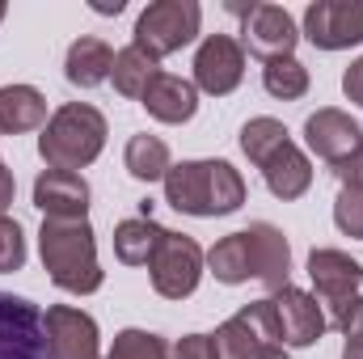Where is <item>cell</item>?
<instances>
[{
	"mask_svg": "<svg viewBox=\"0 0 363 359\" xmlns=\"http://www.w3.org/2000/svg\"><path fill=\"white\" fill-rule=\"evenodd\" d=\"M13 190H17V182H13V174H9V165L0 161V216L13 207Z\"/></svg>",
	"mask_w": 363,
	"mask_h": 359,
	"instance_id": "cell-35",
	"label": "cell"
},
{
	"mask_svg": "<svg viewBox=\"0 0 363 359\" xmlns=\"http://www.w3.org/2000/svg\"><path fill=\"white\" fill-rule=\"evenodd\" d=\"M304 140H308V148H313L317 157H325L330 165H342L347 157H355V153H359L363 127L351 118V114H342V110L325 106V110L308 114V123H304Z\"/></svg>",
	"mask_w": 363,
	"mask_h": 359,
	"instance_id": "cell-12",
	"label": "cell"
},
{
	"mask_svg": "<svg viewBox=\"0 0 363 359\" xmlns=\"http://www.w3.org/2000/svg\"><path fill=\"white\" fill-rule=\"evenodd\" d=\"M342 93H347L355 106H363V60H355V64L342 72Z\"/></svg>",
	"mask_w": 363,
	"mask_h": 359,
	"instance_id": "cell-33",
	"label": "cell"
},
{
	"mask_svg": "<svg viewBox=\"0 0 363 359\" xmlns=\"http://www.w3.org/2000/svg\"><path fill=\"white\" fill-rule=\"evenodd\" d=\"M207 267H211V275H216L220 283H228V287L254 279V258H250V237H245V228L220 237V241L207 250Z\"/></svg>",
	"mask_w": 363,
	"mask_h": 359,
	"instance_id": "cell-22",
	"label": "cell"
},
{
	"mask_svg": "<svg viewBox=\"0 0 363 359\" xmlns=\"http://www.w3.org/2000/svg\"><path fill=\"white\" fill-rule=\"evenodd\" d=\"M211 203H216V216H233L245 203V178L228 161H211Z\"/></svg>",
	"mask_w": 363,
	"mask_h": 359,
	"instance_id": "cell-27",
	"label": "cell"
},
{
	"mask_svg": "<svg viewBox=\"0 0 363 359\" xmlns=\"http://www.w3.org/2000/svg\"><path fill=\"white\" fill-rule=\"evenodd\" d=\"M93 9H97V13H123V0H97Z\"/></svg>",
	"mask_w": 363,
	"mask_h": 359,
	"instance_id": "cell-36",
	"label": "cell"
},
{
	"mask_svg": "<svg viewBox=\"0 0 363 359\" xmlns=\"http://www.w3.org/2000/svg\"><path fill=\"white\" fill-rule=\"evenodd\" d=\"M199 26H203L199 0H152L135 17V47L161 64L165 55H174L199 38Z\"/></svg>",
	"mask_w": 363,
	"mask_h": 359,
	"instance_id": "cell-3",
	"label": "cell"
},
{
	"mask_svg": "<svg viewBox=\"0 0 363 359\" xmlns=\"http://www.w3.org/2000/svg\"><path fill=\"white\" fill-rule=\"evenodd\" d=\"M342 359H363V347H347V351H342Z\"/></svg>",
	"mask_w": 363,
	"mask_h": 359,
	"instance_id": "cell-37",
	"label": "cell"
},
{
	"mask_svg": "<svg viewBox=\"0 0 363 359\" xmlns=\"http://www.w3.org/2000/svg\"><path fill=\"white\" fill-rule=\"evenodd\" d=\"M0 21H4V0H0Z\"/></svg>",
	"mask_w": 363,
	"mask_h": 359,
	"instance_id": "cell-39",
	"label": "cell"
},
{
	"mask_svg": "<svg viewBox=\"0 0 363 359\" xmlns=\"http://www.w3.org/2000/svg\"><path fill=\"white\" fill-rule=\"evenodd\" d=\"M43 321H47L51 359H97L101 343H97V321L89 313H81L72 304H51L43 313Z\"/></svg>",
	"mask_w": 363,
	"mask_h": 359,
	"instance_id": "cell-10",
	"label": "cell"
},
{
	"mask_svg": "<svg viewBox=\"0 0 363 359\" xmlns=\"http://www.w3.org/2000/svg\"><path fill=\"white\" fill-rule=\"evenodd\" d=\"M241 13V51L258 60H287L300 43V26L283 4H228Z\"/></svg>",
	"mask_w": 363,
	"mask_h": 359,
	"instance_id": "cell-5",
	"label": "cell"
},
{
	"mask_svg": "<svg viewBox=\"0 0 363 359\" xmlns=\"http://www.w3.org/2000/svg\"><path fill=\"white\" fill-rule=\"evenodd\" d=\"M101 148H106V118L101 110H93L85 101L60 106L38 136V157L47 161V170L77 174L101 157Z\"/></svg>",
	"mask_w": 363,
	"mask_h": 359,
	"instance_id": "cell-2",
	"label": "cell"
},
{
	"mask_svg": "<svg viewBox=\"0 0 363 359\" xmlns=\"http://www.w3.org/2000/svg\"><path fill=\"white\" fill-rule=\"evenodd\" d=\"M287 140H291V136H287V127H283L279 118H267V114H262V118H250V123L241 127V153H245L258 170L271 161Z\"/></svg>",
	"mask_w": 363,
	"mask_h": 359,
	"instance_id": "cell-25",
	"label": "cell"
},
{
	"mask_svg": "<svg viewBox=\"0 0 363 359\" xmlns=\"http://www.w3.org/2000/svg\"><path fill=\"white\" fill-rule=\"evenodd\" d=\"M106 359H169V347H165L161 334H148V330H123V334H114L110 355Z\"/></svg>",
	"mask_w": 363,
	"mask_h": 359,
	"instance_id": "cell-28",
	"label": "cell"
},
{
	"mask_svg": "<svg viewBox=\"0 0 363 359\" xmlns=\"http://www.w3.org/2000/svg\"><path fill=\"white\" fill-rule=\"evenodd\" d=\"M165 203L186 211V216L211 220L216 216V203H211V161L169 165V174H165Z\"/></svg>",
	"mask_w": 363,
	"mask_h": 359,
	"instance_id": "cell-15",
	"label": "cell"
},
{
	"mask_svg": "<svg viewBox=\"0 0 363 359\" xmlns=\"http://www.w3.org/2000/svg\"><path fill=\"white\" fill-rule=\"evenodd\" d=\"M262 178H267V186H271L274 199L287 203V199H300V194L313 186V165H308V157L287 140L271 161L262 165Z\"/></svg>",
	"mask_w": 363,
	"mask_h": 359,
	"instance_id": "cell-19",
	"label": "cell"
},
{
	"mask_svg": "<svg viewBox=\"0 0 363 359\" xmlns=\"http://www.w3.org/2000/svg\"><path fill=\"white\" fill-rule=\"evenodd\" d=\"M110 68H114V51L101 43V38H77L72 47H68V60H64V77L72 81V85H81V89H93V85H101V81H110Z\"/></svg>",
	"mask_w": 363,
	"mask_h": 359,
	"instance_id": "cell-20",
	"label": "cell"
},
{
	"mask_svg": "<svg viewBox=\"0 0 363 359\" xmlns=\"http://www.w3.org/2000/svg\"><path fill=\"white\" fill-rule=\"evenodd\" d=\"M47 127V97L34 85H4L0 89V136L43 131Z\"/></svg>",
	"mask_w": 363,
	"mask_h": 359,
	"instance_id": "cell-18",
	"label": "cell"
},
{
	"mask_svg": "<svg viewBox=\"0 0 363 359\" xmlns=\"http://www.w3.org/2000/svg\"><path fill=\"white\" fill-rule=\"evenodd\" d=\"M211 338H216V355L220 359H258V355H267V351H274V347L283 343L271 300L245 304V309H241L237 317H228Z\"/></svg>",
	"mask_w": 363,
	"mask_h": 359,
	"instance_id": "cell-6",
	"label": "cell"
},
{
	"mask_svg": "<svg viewBox=\"0 0 363 359\" xmlns=\"http://www.w3.org/2000/svg\"><path fill=\"white\" fill-rule=\"evenodd\" d=\"M308 279L317 287V296H325L330 304L355 296L363 283V263H355L342 250H313L308 254Z\"/></svg>",
	"mask_w": 363,
	"mask_h": 359,
	"instance_id": "cell-16",
	"label": "cell"
},
{
	"mask_svg": "<svg viewBox=\"0 0 363 359\" xmlns=\"http://www.w3.org/2000/svg\"><path fill=\"white\" fill-rule=\"evenodd\" d=\"M144 110L157 118V123H190L194 118V110H199V89H194V81H186V77H174V72H161L148 89H144Z\"/></svg>",
	"mask_w": 363,
	"mask_h": 359,
	"instance_id": "cell-17",
	"label": "cell"
},
{
	"mask_svg": "<svg viewBox=\"0 0 363 359\" xmlns=\"http://www.w3.org/2000/svg\"><path fill=\"white\" fill-rule=\"evenodd\" d=\"M304 38L321 51H347L363 43V0H313L304 9Z\"/></svg>",
	"mask_w": 363,
	"mask_h": 359,
	"instance_id": "cell-8",
	"label": "cell"
},
{
	"mask_svg": "<svg viewBox=\"0 0 363 359\" xmlns=\"http://www.w3.org/2000/svg\"><path fill=\"white\" fill-rule=\"evenodd\" d=\"M123 165L127 174L140 182H165L169 174V148L161 136H131L127 140V153H123Z\"/></svg>",
	"mask_w": 363,
	"mask_h": 359,
	"instance_id": "cell-24",
	"label": "cell"
},
{
	"mask_svg": "<svg viewBox=\"0 0 363 359\" xmlns=\"http://www.w3.org/2000/svg\"><path fill=\"white\" fill-rule=\"evenodd\" d=\"M262 85H267V93L279 97V101H296V97L308 93V68H304L296 55L271 60V64L262 68Z\"/></svg>",
	"mask_w": 363,
	"mask_h": 359,
	"instance_id": "cell-26",
	"label": "cell"
},
{
	"mask_svg": "<svg viewBox=\"0 0 363 359\" xmlns=\"http://www.w3.org/2000/svg\"><path fill=\"white\" fill-rule=\"evenodd\" d=\"M334 224L347 237L363 241V182H342V190L334 199Z\"/></svg>",
	"mask_w": 363,
	"mask_h": 359,
	"instance_id": "cell-29",
	"label": "cell"
},
{
	"mask_svg": "<svg viewBox=\"0 0 363 359\" xmlns=\"http://www.w3.org/2000/svg\"><path fill=\"white\" fill-rule=\"evenodd\" d=\"M157 77H161V64H157L148 51H140L135 43L123 47V51H114L110 81H114V89L123 93V97H144V89H148Z\"/></svg>",
	"mask_w": 363,
	"mask_h": 359,
	"instance_id": "cell-23",
	"label": "cell"
},
{
	"mask_svg": "<svg viewBox=\"0 0 363 359\" xmlns=\"http://www.w3.org/2000/svg\"><path fill=\"white\" fill-rule=\"evenodd\" d=\"M174 359H220L216 355V338L211 334H186L174 347Z\"/></svg>",
	"mask_w": 363,
	"mask_h": 359,
	"instance_id": "cell-32",
	"label": "cell"
},
{
	"mask_svg": "<svg viewBox=\"0 0 363 359\" xmlns=\"http://www.w3.org/2000/svg\"><path fill=\"white\" fill-rule=\"evenodd\" d=\"M0 359H51L43 309L13 292H0Z\"/></svg>",
	"mask_w": 363,
	"mask_h": 359,
	"instance_id": "cell-7",
	"label": "cell"
},
{
	"mask_svg": "<svg viewBox=\"0 0 363 359\" xmlns=\"http://www.w3.org/2000/svg\"><path fill=\"white\" fill-rule=\"evenodd\" d=\"M161 233H165V228H161L152 216L123 220V224L114 228V258H118L123 267H148L152 254H157V245H161Z\"/></svg>",
	"mask_w": 363,
	"mask_h": 359,
	"instance_id": "cell-21",
	"label": "cell"
},
{
	"mask_svg": "<svg viewBox=\"0 0 363 359\" xmlns=\"http://www.w3.org/2000/svg\"><path fill=\"white\" fill-rule=\"evenodd\" d=\"M34 207L43 211V220H85L89 182L68 170H43L34 178Z\"/></svg>",
	"mask_w": 363,
	"mask_h": 359,
	"instance_id": "cell-13",
	"label": "cell"
},
{
	"mask_svg": "<svg viewBox=\"0 0 363 359\" xmlns=\"http://www.w3.org/2000/svg\"><path fill=\"white\" fill-rule=\"evenodd\" d=\"M334 174H338L342 182H363V144H359L355 157H347L342 165H334Z\"/></svg>",
	"mask_w": 363,
	"mask_h": 359,
	"instance_id": "cell-34",
	"label": "cell"
},
{
	"mask_svg": "<svg viewBox=\"0 0 363 359\" xmlns=\"http://www.w3.org/2000/svg\"><path fill=\"white\" fill-rule=\"evenodd\" d=\"M38 254L60 292L93 296L106 279V270L97 267V241H93L89 220H43Z\"/></svg>",
	"mask_w": 363,
	"mask_h": 359,
	"instance_id": "cell-1",
	"label": "cell"
},
{
	"mask_svg": "<svg viewBox=\"0 0 363 359\" xmlns=\"http://www.w3.org/2000/svg\"><path fill=\"white\" fill-rule=\"evenodd\" d=\"M258 359H287V355H283V351L274 347V351H267V355H258Z\"/></svg>",
	"mask_w": 363,
	"mask_h": 359,
	"instance_id": "cell-38",
	"label": "cell"
},
{
	"mask_svg": "<svg viewBox=\"0 0 363 359\" xmlns=\"http://www.w3.org/2000/svg\"><path fill=\"white\" fill-rule=\"evenodd\" d=\"M245 237H250V258H254V279L267 287V292H283L287 287V279H291V245H287V237L267 224V220H258V224H250L245 228Z\"/></svg>",
	"mask_w": 363,
	"mask_h": 359,
	"instance_id": "cell-14",
	"label": "cell"
},
{
	"mask_svg": "<svg viewBox=\"0 0 363 359\" xmlns=\"http://www.w3.org/2000/svg\"><path fill=\"white\" fill-rule=\"evenodd\" d=\"M203 263H207V254L199 250L194 237L165 228V233H161V245H157V254H152V263H148V275H152L157 296H165V300H186V296H194V287H199V279H203Z\"/></svg>",
	"mask_w": 363,
	"mask_h": 359,
	"instance_id": "cell-4",
	"label": "cell"
},
{
	"mask_svg": "<svg viewBox=\"0 0 363 359\" xmlns=\"http://www.w3.org/2000/svg\"><path fill=\"white\" fill-rule=\"evenodd\" d=\"M271 304H274V317H279V334H283L287 347H313L325 334V326H330L321 304H317V296H308V292H300L291 283L283 292H274Z\"/></svg>",
	"mask_w": 363,
	"mask_h": 359,
	"instance_id": "cell-11",
	"label": "cell"
},
{
	"mask_svg": "<svg viewBox=\"0 0 363 359\" xmlns=\"http://www.w3.org/2000/svg\"><path fill=\"white\" fill-rule=\"evenodd\" d=\"M26 267V237H21V224L0 216V275H13V270Z\"/></svg>",
	"mask_w": 363,
	"mask_h": 359,
	"instance_id": "cell-30",
	"label": "cell"
},
{
	"mask_svg": "<svg viewBox=\"0 0 363 359\" xmlns=\"http://www.w3.org/2000/svg\"><path fill=\"white\" fill-rule=\"evenodd\" d=\"M245 81V51L228 34H207L194 51V89L211 97H228Z\"/></svg>",
	"mask_w": 363,
	"mask_h": 359,
	"instance_id": "cell-9",
	"label": "cell"
},
{
	"mask_svg": "<svg viewBox=\"0 0 363 359\" xmlns=\"http://www.w3.org/2000/svg\"><path fill=\"white\" fill-rule=\"evenodd\" d=\"M334 326L347 338V347H363V296L359 292L334 304Z\"/></svg>",
	"mask_w": 363,
	"mask_h": 359,
	"instance_id": "cell-31",
	"label": "cell"
}]
</instances>
